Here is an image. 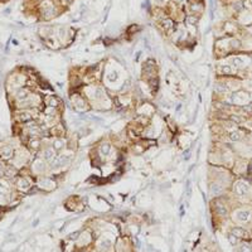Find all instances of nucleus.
Instances as JSON below:
<instances>
[{"mask_svg": "<svg viewBox=\"0 0 252 252\" xmlns=\"http://www.w3.org/2000/svg\"><path fill=\"white\" fill-rule=\"evenodd\" d=\"M78 236H80V232H76V233L70 235V236H68V238H70V240H75V238H76V237H78Z\"/></svg>", "mask_w": 252, "mask_h": 252, "instance_id": "c85d7f7f", "label": "nucleus"}, {"mask_svg": "<svg viewBox=\"0 0 252 252\" xmlns=\"http://www.w3.org/2000/svg\"><path fill=\"white\" fill-rule=\"evenodd\" d=\"M220 73H225V75H232L233 70L231 66H220Z\"/></svg>", "mask_w": 252, "mask_h": 252, "instance_id": "412c9836", "label": "nucleus"}, {"mask_svg": "<svg viewBox=\"0 0 252 252\" xmlns=\"http://www.w3.org/2000/svg\"><path fill=\"white\" fill-rule=\"evenodd\" d=\"M0 154H2V156L5 158V159H9L13 154V149L10 146H4V148L0 149Z\"/></svg>", "mask_w": 252, "mask_h": 252, "instance_id": "423d86ee", "label": "nucleus"}, {"mask_svg": "<svg viewBox=\"0 0 252 252\" xmlns=\"http://www.w3.org/2000/svg\"><path fill=\"white\" fill-rule=\"evenodd\" d=\"M216 211H217L220 216H226V214H227V209H226V207H223L220 203H216Z\"/></svg>", "mask_w": 252, "mask_h": 252, "instance_id": "6ab92c4d", "label": "nucleus"}, {"mask_svg": "<svg viewBox=\"0 0 252 252\" xmlns=\"http://www.w3.org/2000/svg\"><path fill=\"white\" fill-rule=\"evenodd\" d=\"M250 4H251V9H252V0H250Z\"/></svg>", "mask_w": 252, "mask_h": 252, "instance_id": "2f4dec72", "label": "nucleus"}, {"mask_svg": "<svg viewBox=\"0 0 252 252\" xmlns=\"http://www.w3.org/2000/svg\"><path fill=\"white\" fill-rule=\"evenodd\" d=\"M187 22H188L189 24H197L198 18H197V17H194V15H189V17L187 18Z\"/></svg>", "mask_w": 252, "mask_h": 252, "instance_id": "a878e982", "label": "nucleus"}, {"mask_svg": "<svg viewBox=\"0 0 252 252\" xmlns=\"http://www.w3.org/2000/svg\"><path fill=\"white\" fill-rule=\"evenodd\" d=\"M110 247H111V241H110V240H107V238L101 240V242H100V248H101V250L107 251Z\"/></svg>", "mask_w": 252, "mask_h": 252, "instance_id": "4468645a", "label": "nucleus"}, {"mask_svg": "<svg viewBox=\"0 0 252 252\" xmlns=\"http://www.w3.org/2000/svg\"><path fill=\"white\" fill-rule=\"evenodd\" d=\"M39 184H41V187H43V188H46V189H52V188L54 187V183H53L51 179H48V178H43V179L39 182Z\"/></svg>", "mask_w": 252, "mask_h": 252, "instance_id": "9b49d317", "label": "nucleus"}, {"mask_svg": "<svg viewBox=\"0 0 252 252\" xmlns=\"http://www.w3.org/2000/svg\"><path fill=\"white\" fill-rule=\"evenodd\" d=\"M235 217H236V219L238 220V222L245 223V222H248V219L251 218V212L247 211V209H240V211L236 212Z\"/></svg>", "mask_w": 252, "mask_h": 252, "instance_id": "7ed1b4c3", "label": "nucleus"}, {"mask_svg": "<svg viewBox=\"0 0 252 252\" xmlns=\"http://www.w3.org/2000/svg\"><path fill=\"white\" fill-rule=\"evenodd\" d=\"M175 2H177L178 4H184V3L187 2V0H175Z\"/></svg>", "mask_w": 252, "mask_h": 252, "instance_id": "c756f323", "label": "nucleus"}, {"mask_svg": "<svg viewBox=\"0 0 252 252\" xmlns=\"http://www.w3.org/2000/svg\"><path fill=\"white\" fill-rule=\"evenodd\" d=\"M231 47L235 48V49H238V48L241 47V42H240L238 39H232V41H231Z\"/></svg>", "mask_w": 252, "mask_h": 252, "instance_id": "393cba45", "label": "nucleus"}, {"mask_svg": "<svg viewBox=\"0 0 252 252\" xmlns=\"http://www.w3.org/2000/svg\"><path fill=\"white\" fill-rule=\"evenodd\" d=\"M101 154L102 155H105V156H107L109 154H110V151H111V145L110 144H107V143H105V144H102L101 145Z\"/></svg>", "mask_w": 252, "mask_h": 252, "instance_id": "2eb2a0df", "label": "nucleus"}, {"mask_svg": "<svg viewBox=\"0 0 252 252\" xmlns=\"http://www.w3.org/2000/svg\"><path fill=\"white\" fill-rule=\"evenodd\" d=\"M235 193L240 197H243L248 193V185L245 182H237L235 184Z\"/></svg>", "mask_w": 252, "mask_h": 252, "instance_id": "f03ea898", "label": "nucleus"}, {"mask_svg": "<svg viewBox=\"0 0 252 252\" xmlns=\"http://www.w3.org/2000/svg\"><path fill=\"white\" fill-rule=\"evenodd\" d=\"M232 8L236 13H242L246 8H245V0H235L232 3Z\"/></svg>", "mask_w": 252, "mask_h": 252, "instance_id": "39448f33", "label": "nucleus"}, {"mask_svg": "<svg viewBox=\"0 0 252 252\" xmlns=\"http://www.w3.org/2000/svg\"><path fill=\"white\" fill-rule=\"evenodd\" d=\"M241 138H242V135H241L240 131H233V133H231V135H230L231 141H240Z\"/></svg>", "mask_w": 252, "mask_h": 252, "instance_id": "aec40b11", "label": "nucleus"}, {"mask_svg": "<svg viewBox=\"0 0 252 252\" xmlns=\"http://www.w3.org/2000/svg\"><path fill=\"white\" fill-rule=\"evenodd\" d=\"M32 119V115L29 112H20L19 114V120L20 121H29Z\"/></svg>", "mask_w": 252, "mask_h": 252, "instance_id": "4be33fe9", "label": "nucleus"}, {"mask_svg": "<svg viewBox=\"0 0 252 252\" xmlns=\"http://www.w3.org/2000/svg\"><path fill=\"white\" fill-rule=\"evenodd\" d=\"M233 65L236 66V67H242L243 65H245V62H243V59L242 58H240V57H236V58H233Z\"/></svg>", "mask_w": 252, "mask_h": 252, "instance_id": "5701e85b", "label": "nucleus"}, {"mask_svg": "<svg viewBox=\"0 0 252 252\" xmlns=\"http://www.w3.org/2000/svg\"><path fill=\"white\" fill-rule=\"evenodd\" d=\"M28 96H29V93H28L27 90H19L18 93H17V99H18L19 101H24V100H27Z\"/></svg>", "mask_w": 252, "mask_h": 252, "instance_id": "ddd939ff", "label": "nucleus"}, {"mask_svg": "<svg viewBox=\"0 0 252 252\" xmlns=\"http://www.w3.org/2000/svg\"><path fill=\"white\" fill-rule=\"evenodd\" d=\"M231 233H233L236 237H238V238H243V237H246V231L243 230V228H241V227H235V228H232V232Z\"/></svg>", "mask_w": 252, "mask_h": 252, "instance_id": "9d476101", "label": "nucleus"}, {"mask_svg": "<svg viewBox=\"0 0 252 252\" xmlns=\"http://www.w3.org/2000/svg\"><path fill=\"white\" fill-rule=\"evenodd\" d=\"M232 100L236 104H245V102L248 101V96H247V93H245V92H237V93L233 94Z\"/></svg>", "mask_w": 252, "mask_h": 252, "instance_id": "20e7f679", "label": "nucleus"}, {"mask_svg": "<svg viewBox=\"0 0 252 252\" xmlns=\"http://www.w3.org/2000/svg\"><path fill=\"white\" fill-rule=\"evenodd\" d=\"M228 241H230L231 245L235 246V245H237V242H238V237H236L233 233H230V235H228Z\"/></svg>", "mask_w": 252, "mask_h": 252, "instance_id": "b1692460", "label": "nucleus"}, {"mask_svg": "<svg viewBox=\"0 0 252 252\" xmlns=\"http://www.w3.org/2000/svg\"><path fill=\"white\" fill-rule=\"evenodd\" d=\"M18 188L22 189V191H28V189L30 188V183H29L27 179L22 178V179L18 180Z\"/></svg>", "mask_w": 252, "mask_h": 252, "instance_id": "0eeeda50", "label": "nucleus"}, {"mask_svg": "<svg viewBox=\"0 0 252 252\" xmlns=\"http://www.w3.org/2000/svg\"><path fill=\"white\" fill-rule=\"evenodd\" d=\"M238 252H252V246L250 243H242L238 247Z\"/></svg>", "mask_w": 252, "mask_h": 252, "instance_id": "a211bd4d", "label": "nucleus"}, {"mask_svg": "<svg viewBox=\"0 0 252 252\" xmlns=\"http://www.w3.org/2000/svg\"><path fill=\"white\" fill-rule=\"evenodd\" d=\"M173 25H174V23H173V20H172V19H169V18H165V19H163V20H162V27H163L165 30L172 29V28H173Z\"/></svg>", "mask_w": 252, "mask_h": 252, "instance_id": "f8f14e48", "label": "nucleus"}, {"mask_svg": "<svg viewBox=\"0 0 252 252\" xmlns=\"http://www.w3.org/2000/svg\"><path fill=\"white\" fill-rule=\"evenodd\" d=\"M33 168H34V170H36L37 173L43 172V170H44V163L41 162V160H37V162L33 164Z\"/></svg>", "mask_w": 252, "mask_h": 252, "instance_id": "f3484780", "label": "nucleus"}, {"mask_svg": "<svg viewBox=\"0 0 252 252\" xmlns=\"http://www.w3.org/2000/svg\"><path fill=\"white\" fill-rule=\"evenodd\" d=\"M3 173V167H2V164H0V174Z\"/></svg>", "mask_w": 252, "mask_h": 252, "instance_id": "7c9ffc66", "label": "nucleus"}, {"mask_svg": "<svg viewBox=\"0 0 252 252\" xmlns=\"http://www.w3.org/2000/svg\"><path fill=\"white\" fill-rule=\"evenodd\" d=\"M42 14L46 19H49L54 15V5L49 0H44L42 2Z\"/></svg>", "mask_w": 252, "mask_h": 252, "instance_id": "f257e3e1", "label": "nucleus"}, {"mask_svg": "<svg viewBox=\"0 0 252 252\" xmlns=\"http://www.w3.org/2000/svg\"><path fill=\"white\" fill-rule=\"evenodd\" d=\"M53 148H54L56 150L63 149V148H65V141H63L62 139H56V140L53 141Z\"/></svg>", "mask_w": 252, "mask_h": 252, "instance_id": "dca6fc26", "label": "nucleus"}, {"mask_svg": "<svg viewBox=\"0 0 252 252\" xmlns=\"http://www.w3.org/2000/svg\"><path fill=\"white\" fill-rule=\"evenodd\" d=\"M211 192H212V194H213V196H219L220 193L223 192V188H222V185H220V184L214 183V184H212Z\"/></svg>", "mask_w": 252, "mask_h": 252, "instance_id": "6e6552de", "label": "nucleus"}, {"mask_svg": "<svg viewBox=\"0 0 252 252\" xmlns=\"http://www.w3.org/2000/svg\"><path fill=\"white\" fill-rule=\"evenodd\" d=\"M169 0H155V3L159 5V7H164L165 4H168Z\"/></svg>", "mask_w": 252, "mask_h": 252, "instance_id": "cd10ccee", "label": "nucleus"}, {"mask_svg": "<svg viewBox=\"0 0 252 252\" xmlns=\"http://www.w3.org/2000/svg\"><path fill=\"white\" fill-rule=\"evenodd\" d=\"M43 158H44L46 160H52V159H54V149H51V148L44 149V151H43Z\"/></svg>", "mask_w": 252, "mask_h": 252, "instance_id": "1a4fd4ad", "label": "nucleus"}, {"mask_svg": "<svg viewBox=\"0 0 252 252\" xmlns=\"http://www.w3.org/2000/svg\"><path fill=\"white\" fill-rule=\"evenodd\" d=\"M39 144H41V143H39L38 140H32V141H30V146L33 148V149H38V148H39Z\"/></svg>", "mask_w": 252, "mask_h": 252, "instance_id": "bb28decb", "label": "nucleus"}]
</instances>
